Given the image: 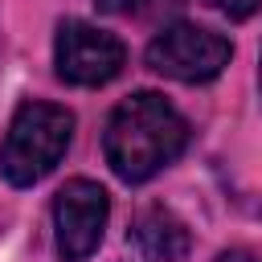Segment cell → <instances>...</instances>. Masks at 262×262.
<instances>
[{
  "label": "cell",
  "mask_w": 262,
  "mask_h": 262,
  "mask_svg": "<svg viewBox=\"0 0 262 262\" xmlns=\"http://www.w3.org/2000/svg\"><path fill=\"white\" fill-rule=\"evenodd\" d=\"M229 57H233V45L221 33L188 25V20L168 25L147 45V66L176 82H209L229 66Z\"/></svg>",
  "instance_id": "obj_3"
},
{
  "label": "cell",
  "mask_w": 262,
  "mask_h": 262,
  "mask_svg": "<svg viewBox=\"0 0 262 262\" xmlns=\"http://www.w3.org/2000/svg\"><path fill=\"white\" fill-rule=\"evenodd\" d=\"M217 12H225L229 20H246V16H254L258 8H262V0H209Z\"/></svg>",
  "instance_id": "obj_7"
},
{
  "label": "cell",
  "mask_w": 262,
  "mask_h": 262,
  "mask_svg": "<svg viewBox=\"0 0 262 262\" xmlns=\"http://www.w3.org/2000/svg\"><path fill=\"white\" fill-rule=\"evenodd\" d=\"M127 61V49L115 33H102L86 20H61L53 41V66L57 78L70 86H102L111 82Z\"/></svg>",
  "instance_id": "obj_4"
},
{
  "label": "cell",
  "mask_w": 262,
  "mask_h": 262,
  "mask_svg": "<svg viewBox=\"0 0 262 262\" xmlns=\"http://www.w3.org/2000/svg\"><path fill=\"white\" fill-rule=\"evenodd\" d=\"M74 139V115L53 102H20L0 143V172L8 184L29 188L57 168Z\"/></svg>",
  "instance_id": "obj_2"
},
{
  "label": "cell",
  "mask_w": 262,
  "mask_h": 262,
  "mask_svg": "<svg viewBox=\"0 0 262 262\" xmlns=\"http://www.w3.org/2000/svg\"><path fill=\"white\" fill-rule=\"evenodd\" d=\"M106 213H111V201H106V188L78 176L70 180L57 196H53V229H57V254L66 262H86L98 242H102V229H106Z\"/></svg>",
  "instance_id": "obj_5"
},
{
  "label": "cell",
  "mask_w": 262,
  "mask_h": 262,
  "mask_svg": "<svg viewBox=\"0 0 262 262\" xmlns=\"http://www.w3.org/2000/svg\"><path fill=\"white\" fill-rule=\"evenodd\" d=\"M184 143H188V123L164 94H151V90L123 98L111 111L106 135H102L106 164L127 184L151 180L160 168H168L184 151Z\"/></svg>",
  "instance_id": "obj_1"
},
{
  "label": "cell",
  "mask_w": 262,
  "mask_h": 262,
  "mask_svg": "<svg viewBox=\"0 0 262 262\" xmlns=\"http://www.w3.org/2000/svg\"><path fill=\"white\" fill-rule=\"evenodd\" d=\"M217 262H262V250H225L217 254Z\"/></svg>",
  "instance_id": "obj_8"
},
{
  "label": "cell",
  "mask_w": 262,
  "mask_h": 262,
  "mask_svg": "<svg viewBox=\"0 0 262 262\" xmlns=\"http://www.w3.org/2000/svg\"><path fill=\"white\" fill-rule=\"evenodd\" d=\"M127 246L135 250L139 262H184L192 250V237H188V225L172 209L147 205L135 213L127 229Z\"/></svg>",
  "instance_id": "obj_6"
}]
</instances>
